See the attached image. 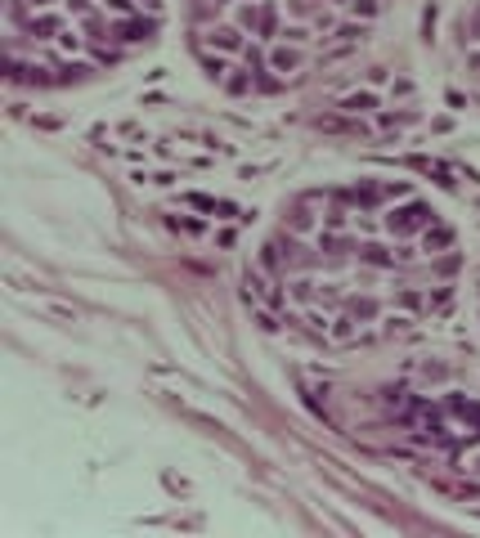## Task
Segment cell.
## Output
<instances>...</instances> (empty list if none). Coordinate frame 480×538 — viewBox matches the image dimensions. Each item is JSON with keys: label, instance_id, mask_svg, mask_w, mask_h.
Masks as SVG:
<instances>
[{"label": "cell", "instance_id": "1", "mask_svg": "<svg viewBox=\"0 0 480 538\" xmlns=\"http://www.w3.org/2000/svg\"><path fill=\"white\" fill-rule=\"evenodd\" d=\"M265 58H270V72H279V76L288 81V76H297V67H301L310 54H306V45H301V40L279 36L274 45H265Z\"/></svg>", "mask_w": 480, "mask_h": 538}]
</instances>
